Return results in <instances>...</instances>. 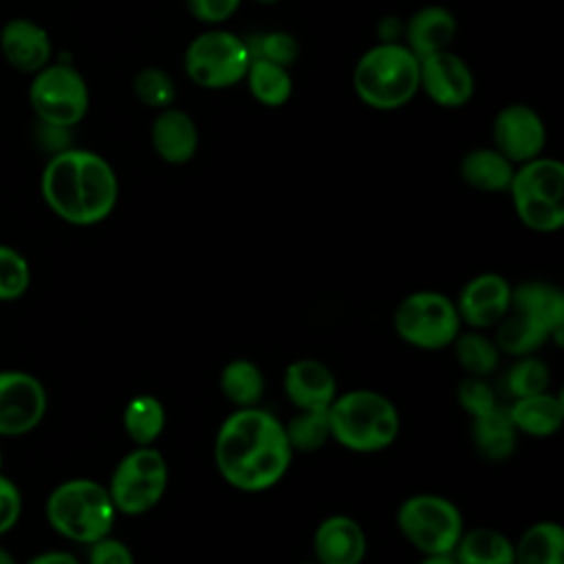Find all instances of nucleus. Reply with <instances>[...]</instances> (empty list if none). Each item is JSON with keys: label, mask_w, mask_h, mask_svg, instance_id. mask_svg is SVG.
<instances>
[{"label": "nucleus", "mask_w": 564, "mask_h": 564, "mask_svg": "<svg viewBox=\"0 0 564 564\" xmlns=\"http://www.w3.org/2000/svg\"><path fill=\"white\" fill-rule=\"evenodd\" d=\"M293 449L284 425L262 408H238L229 414L214 441V460L220 476L236 489L256 494L273 487L289 469Z\"/></svg>", "instance_id": "nucleus-1"}, {"label": "nucleus", "mask_w": 564, "mask_h": 564, "mask_svg": "<svg viewBox=\"0 0 564 564\" xmlns=\"http://www.w3.org/2000/svg\"><path fill=\"white\" fill-rule=\"evenodd\" d=\"M46 207L68 225L90 227L106 220L119 198V181L101 154L66 148L51 154L40 176Z\"/></svg>", "instance_id": "nucleus-2"}, {"label": "nucleus", "mask_w": 564, "mask_h": 564, "mask_svg": "<svg viewBox=\"0 0 564 564\" xmlns=\"http://www.w3.org/2000/svg\"><path fill=\"white\" fill-rule=\"evenodd\" d=\"M352 88L372 110H397L419 93V57L401 42H379L355 64Z\"/></svg>", "instance_id": "nucleus-3"}, {"label": "nucleus", "mask_w": 564, "mask_h": 564, "mask_svg": "<svg viewBox=\"0 0 564 564\" xmlns=\"http://www.w3.org/2000/svg\"><path fill=\"white\" fill-rule=\"evenodd\" d=\"M330 438L359 454L379 452L394 443L401 421L394 403L375 390L337 394L328 405Z\"/></svg>", "instance_id": "nucleus-4"}, {"label": "nucleus", "mask_w": 564, "mask_h": 564, "mask_svg": "<svg viewBox=\"0 0 564 564\" xmlns=\"http://www.w3.org/2000/svg\"><path fill=\"white\" fill-rule=\"evenodd\" d=\"M46 520L66 540L93 544L110 535L117 509L106 485L90 478L59 482L46 498Z\"/></svg>", "instance_id": "nucleus-5"}, {"label": "nucleus", "mask_w": 564, "mask_h": 564, "mask_svg": "<svg viewBox=\"0 0 564 564\" xmlns=\"http://www.w3.org/2000/svg\"><path fill=\"white\" fill-rule=\"evenodd\" d=\"M520 223L540 234L564 225V165L551 156H535L516 165L507 189Z\"/></svg>", "instance_id": "nucleus-6"}, {"label": "nucleus", "mask_w": 564, "mask_h": 564, "mask_svg": "<svg viewBox=\"0 0 564 564\" xmlns=\"http://www.w3.org/2000/svg\"><path fill=\"white\" fill-rule=\"evenodd\" d=\"M251 55L245 37L225 29L203 31L183 55L185 75L205 90H223L245 82Z\"/></svg>", "instance_id": "nucleus-7"}, {"label": "nucleus", "mask_w": 564, "mask_h": 564, "mask_svg": "<svg viewBox=\"0 0 564 564\" xmlns=\"http://www.w3.org/2000/svg\"><path fill=\"white\" fill-rule=\"evenodd\" d=\"M29 104L40 123L73 128L88 112V84L75 66L66 62H48L44 68L33 73Z\"/></svg>", "instance_id": "nucleus-8"}, {"label": "nucleus", "mask_w": 564, "mask_h": 564, "mask_svg": "<svg viewBox=\"0 0 564 564\" xmlns=\"http://www.w3.org/2000/svg\"><path fill=\"white\" fill-rule=\"evenodd\" d=\"M397 527L401 535L425 555L452 553L465 531L458 507L436 494L405 498L397 511Z\"/></svg>", "instance_id": "nucleus-9"}, {"label": "nucleus", "mask_w": 564, "mask_h": 564, "mask_svg": "<svg viewBox=\"0 0 564 564\" xmlns=\"http://www.w3.org/2000/svg\"><path fill=\"white\" fill-rule=\"evenodd\" d=\"M456 304L438 291H414L405 295L394 311L397 335L421 350H441L452 346L460 333Z\"/></svg>", "instance_id": "nucleus-10"}, {"label": "nucleus", "mask_w": 564, "mask_h": 564, "mask_svg": "<svg viewBox=\"0 0 564 564\" xmlns=\"http://www.w3.org/2000/svg\"><path fill=\"white\" fill-rule=\"evenodd\" d=\"M48 397L42 381L24 370H0V436H24L46 414Z\"/></svg>", "instance_id": "nucleus-11"}, {"label": "nucleus", "mask_w": 564, "mask_h": 564, "mask_svg": "<svg viewBox=\"0 0 564 564\" xmlns=\"http://www.w3.org/2000/svg\"><path fill=\"white\" fill-rule=\"evenodd\" d=\"M494 148L513 165L542 156L546 128L542 117L527 104H507L498 110L491 126Z\"/></svg>", "instance_id": "nucleus-12"}, {"label": "nucleus", "mask_w": 564, "mask_h": 564, "mask_svg": "<svg viewBox=\"0 0 564 564\" xmlns=\"http://www.w3.org/2000/svg\"><path fill=\"white\" fill-rule=\"evenodd\" d=\"M474 88V73L460 55L445 48L419 59V90L436 106L460 108L471 99Z\"/></svg>", "instance_id": "nucleus-13"}, {"label": "nucleus", "mask_w": 564, "mask_h": 564, "mask_svg": "<svg viewBox=\"0 0 564 564\" xmlns=\"http://www.w3.org/2000/svg\"><path fill=\"white\" fill-rule=\"evenodd\" d=\"M456 311L471 328L496 326L511 308V284L500 273H480L458 293Z\"/></svg>", "instance_id": "nucleus-14"}, {"label": "nucleus", "mask_w": 564, "mask_h": 564, "mask_svg": "<svg viewBox=\"0 0 564 564\" xmlns=\"http://www.w3.org/2000/svg\"><path fill=\"white\" fill-rule=\"evenodd\" d=\"M0 53L4 62L26 75L51 62L53 44L48 31L31 18H11L0 31Z\"/></svg>", "instance_id": "nucleus-15"}, {"label": "nucleus", "mask_w": 564, "mask_h": 564, "mask_svg": "<svg viewBox=\"0 0 564 564\" xmlns=\"http://www.w3.org/2000/svg\"><path fill=\"white\" fill-rule=\"evenodd\" d=\"M282 386L297 410H326L337 397L333 370L313 357L291 361L284 370Z\"/></svg>", "instance_id": "nucleus-16"}, {"label": "nucleus", "mask_w": 564, "mask_h": 564, "mask_svg": "<svg viewBox=\"0 0 564 564\" xmlns=\"http://www.w3.org/2000/svg\"><path fill=\"white\" fill-rule=\"evenodd\" d=\"M366 546L361 524L341 513L324 518L313 535V551L319 564H361Z\"/></svg>", "instance_id": "nucleus-17"}, {"label": "nucleus", "mask_w": 564, "mask_h": 564, "mask_svg": "<svg viewBox=\"0 0 564 564\" xmlns=\"http://www.w3.org/2000/svg\"><path fill=\"white\" fill-rule=\"evenodd\" d=\"M150 141L161 161L170 165L189 163L198 152L196 121L174 106L163 108L152 121Z\"/></svg>", "instance_id": "nucleus-18"}, {"label": "nucleus", "mask_w": 564, "mask_h": 564, "mask_svg": "<svg viewBox=\"0 0 564 564\" xmlns=\"http://www.w3.org/2000/svg\"><path fill=\"white\" fill-rule=\"evenodd\" d=\"M456 18L447 7L427 4L410 15L403 24L405 46L421 59L425 55L445 51L456 35Z\"/></svg>", "instance_id": "nucleus-19"}, {"label": "nucleus", "mask_w": 564, "mask_h": 564, "mask_svg": "<svg viewBox=\"0 0 564 564\" xmlns=\"http://www.w3.org/2000/svg\"><path fill=\"white\" fill-rule=\"evenodd\" d=\"M511 311L524 313L538 322L551 339L560 341L564 326V295L557 286L546 282H524L511 289Z\"/></svg>", "instance_id": "nucleus-20"}, {"label": "nucleus", "mask_w": 564, "mask_h": 564, "mask_svg": "<svg viewBox=\"0 0 564 564\" xmlns=\"http://www.w3.org/2000/svg\"><path fill=\"white\" fill-rule=\"evenodd\" d=\"M507 414L516 432H522L535 438H546L560 430L564 419V403L560 397L544 390L540 394L513 399Z\"/></svg>", "instance_id": "nucleus-21"}, {"label": "nucleus", "mask_w": 564, "mask_h": 564, "mask_svg": "<svg viewBox=\"0 0 564 564\" xmlns=\"http://www.w3.org/2000/svg\"><path fill=\"white\" fill-rule=\"evenodd\" d=\"M463 181L478 192H507L516 165L496 148H476L460 159Z\"/></svg>", "instance_id": "nucleus-22"}, {"label": "nucleus", "mask_w": 564, "mask_h": 564, "mask_svg": "<svg viewBox=\"0 0 564 564\" xmlns=\"http://www.w3.org/2000/svg\"><path fill=\"white\" fill-rule=\"evenodd\" d=\"M167 478H143L115 469L106 485L117 513L139 516L156 507L165 494Z\"/></svg>", "instance_id": "nucleus-23"}, {"label": "nucleus", "mask_w": 564, "mask_h": 564, "mask_svg": "<svg viewBox=\"0 0 564 564\" xmlns=\"http://www.w3.org/2000/svg\"><path fill=\"white\" fill-rule=\"evenodd\" d=\"M456 564H516L513 542L496 529L463 531L454 551Z\"/></svg>", "instance_id": "nucleus-24"}, {"label": "nucleus", "mask_w": 564, "mask_h": 564, "mask_svg": "<svg viewBox=\"0 0 564 564\" xmlns=\"http://www.w3.org/2000/svg\"><path fill=\"white\" fill-rule=\"evenodd\" d=\"M516 564H564V529L553 520L531 524L513 544Z\"/></svg>", "instance_id": "nucleus-25"}, {"label": "nucleus", "mask_w": 564, "mask_h": 564, "mask_svg": "<svg viewBox=\"0 0 564 564\" xmlns=\"http://www.w3.org/2000/svg\"><path fill=\"white\" fill-rule=\"evenodd\" d=\"M471 421V436L478 454H482L489 460H502L511 456L518 432L511 425L507 410L496 408L489 414H482Z\"/></svg>", "instance_id": "nucleus-26"}, {"label": "nucleus", "mask_w": 564, "mask_h": 564, "mask_svg": "<svg viewBox=\"0 0 564 564\" xmlns=\"http://www.w3.org/2000/svg\"><path fill=\"white\" fill-rule=\"evenodd\" d=\"M220 390L236 408H256L264 394V375L251 359H234L220 372Z\"/></svg>", "instance_id": "nucleus-27"}, {"label": "nucleus", "mask_w": 564, "mask_h": 564, "mask_svg": "<svg viewBox=\"0 0 564 564\" xmlns=\"http://www.w3.org/2000/svg\"><path fill=\"white\" fill-rule=\"evenodd\" d=\"M549 339H551V335L538 322H533L524 313L511 311V315H505L498 322L494 341L500 352H507L513 357H524V355H533Z\"/></svg>", "instance_id": "nucleus-28"}, {"label": "nucleus", "mask_w": 564, "mask_h": 564, "mask_svg": "<svg viewBox=\"0 0 564 564\" xmlns=\"http://www.w3.org/2000/svg\"><path fill=\"white\" fill-rule=\"evenodd\" d=\"M245 82L253 99L269 108L284 106L293 93V79L289 75V68L262 59H251Z\"/></svg>", "instance_id": "nucleus-29"}, {"label": "nucleus", "mask_w": 564, "mask_h": 564, "mask_svg": "<svg viewBox=\"0 0 564 564\" xmlns=\"http://www.w3.org/2000/svg\"><path fill=\"white\" fill-rule=\"evenodd\" d=\"M123 430L137 445H152L165 427L163 403L152 394H137L123 408Z\"/></svg>", "instance_id": "nucleus-30"}, {"label": "nucleus", "mask_w": 564, "mask_h": 564, "mask_svg": "<svg viewBox=\"0 0 564 564\" xmlns=\"http://www.w3.org/2000/svg\"><path fill=\"white\" fill-rule=\"evenodd\" d=\"M452 346H454L458 366L469 377H485L500 361V350L496 341L485 337L482 333H458Z\"/></svg>", "instance_id": "nucleus-31"}, {"label": "nucleus", "mask_w": 564, "mask_h": 564, "mask_svg": "<svg viewBox=\"0 0 564 564\" xmlns=\"http://www.w3.org/2000/svg\"><path fill=\"white\" fill-rule=\"evenodd\" d=\"M289 447L293 452H315L330 438L328 408L326 410H297L284 425Z\"/></svg>", "instance_id": "nucleus-32"}, {"label": "nucleus", "mask_w": 564, "mask_h": 564, "mask_svg": "<svg viewBox=\"0 0 564 564\" xmlns=\"http://www.w3.org/2000/svg\"><path fill=\"white\" fill-rule=\"evenodd\" d=\"M245 42H247L251 59L271 62V64L284 66V68H289L300 55L297 40L286 31L251 33V35L245 37Z\"/></svg>", "instance_id": "nucleus-33"}, {"label": "nucleus", "mask_w": 564, "mask_h": 564, "mask_svg": "<svg viewBox=\"0 0 564 564\" xmlns=\"http://www.w3.org/2000/svg\"><path fill=\"white\" fill-rule=\"evenodd\" d=\"M549 381H551V370L535 355L518 357V361L507 372V390L509 394H513V399L540 394L549 390Z\"/></svg>", "instance_id": "nucleus-34"}, {"label": "nucleus", "mask_w": 564, "mask_h": 564, "mask_svg": "<svg viewBox=\"0 0 564 564\" xmlns=\"http://www.w3.org/2000/svg\"><path fill=\"white\" fill-rule=\"evenodd\" d=\"M132 90L141 104L156 110L170 108L176 99V86L172 77L156 66L141 68L132 79Z\"/></svg>", "instance_id": "nucleus-35"}, {"label": "nucleus", "mask_w": 564, "mask_h": 564, "mask_svg": "<svg viewBox=\"0 0 564 564\" xmlns=\"http://www.w3.org/2000/svg\"><path fill=\"white\" fill-rule=\"evenodd\" d=\"M31 286V267L26 258L9 247L0 245V302H13L22 297Z\"/></svg>", "instance_id": "nucleus-36"}, {"label": "nucleus", "mask_w": 564, "mask_h": 564, "mask_svg": "<svg viewBox=\"0 0 564 564\" xmlns=\"http://www.w3.org/2000/svg\"><path fill=\"white\" fill-rule=\"evenodd\" d=\"M115 469L143 478H167L165 456L152 445H137V449L128 452Z\"/></svg>", "instance_id": "nucleus-37"}, {"label": "nucleus", "mask_w": 564, "mask_h": 564, "mask_svg": "<svg viewBox=\"0 0 564 564\" xmlns=\"http://www.w3.org/2000/svg\"><path fill=\"white\" fill-rule=\"evenodd\" d=\"M456 397H458V403L460 408L471 416V419H478L482 414H489L491 410L498 408L496 403V394L491 390V386L487 381H482L480 377H467L458 383V390H456Z\"/></svg>", "instance_id": "nucleus-38"}, {"label": "nucleus", "mask_w": 564, "mask_h": 564, "mask_svg": "<svg viewBox=\"0 0 564 564\" xmlns=\"http://www.w3.org/2000/svg\"><path fill=\"white\" fill-rule=\"evenodd\" d=\"M22 516V494L18 485L0 474V535L9 533Z\"/></svg>", "instance_id": "nucleus-39"}, {"label": "nucleus", "mask_w": 564, "mask_h": 564, "mask_svg": "<svg viewBox=\"0 0 564 564\" xmlns=\"http://www.w3.org/2000/svg\"><path fill=\"white\" fill-rule=\"evenodd\" d=\"M88 546V564H134L130 546L112 535H106Z\"/></svg>", "instance_id": "nucleus-40"}, {"label": "nucleus", "mask_w": 564, "mask_h": 564, "mask_svg": "<svg viewBox=\"0 0 564 564\" xmlns=\"http://www.w3.org/2000/svg\"><path fill=\"white\" fill-rule=\"evenodd\" d=\"M242 0H185L187 11L205 24H223L229 20Z\"/></svg>", "instance_id": "nucleus-41"}, {"label": "nucleus", "mask_w": 564, "mask_h": 564, "mask_svg": "<svg viewBox=\"0 0 564 564\" xmlns=\"http://www.w3.org/2000/svg\"><path fill=\"white\" fill-rule=\"evenodd\" d=\"M26 564H79V560L68 551H42L33 555Z\"/></svg>", "instance_id": "nucleus-42"}, {"label": "nucleus", "mask_w": 564, "mask_h": 564, "mask_svg": "<svg viewBox=\"0 0 564 564\" xmlns=\"http://www.w3.org/2000/svg\"><path fill=\"white\" fill-rule=\"evenodd\" d=\"M419 564H456L452 553H438V555H425Z\"/></svg>", "instance_id": "nucleus-43"}, {"label": "nucleus", "mask_w": 564, "mask_h": 564, "mask_svg": "<svg viewBox=\"0 0 564 564\" xmlns=\"http://www.w3.org/2000/svg\"><path fill=\"white\" fill-rule=\"evenodd\" d=\"M0 564H18L15 557H13V553H11L9 549H4L2 544H0Z\"/></svg>", "instance_id": "nucleus-44"}, {"label": "nucleus", "mask_w": 564, "mask_h": 564, "mask_svg": "<svg viewBox=\"0 0 564 564\" xmlns=\"http://www.w3.org/2000/svg\"><path fill=\"white\" fill-rule=\"evenodd\" d=\"M253 2H258V4H278L280 0H253Z\"/></svg>", "instance_id": "nucleus-45"}, {"label": "nucleus", "mask_w": 564, "mask_h": 564, "mask_svg": "<svg viewBox=\"0 0 564 564\" xmlns=\"http://www.w3.org/2000/svg\"><path fill=\"white\" fill-rule=\"evenodd\" d=\"M2 463H4V456H2V447H0V469H2Z\"/></svg>", "instance_id": "nucleus-46"}]
</instances>
